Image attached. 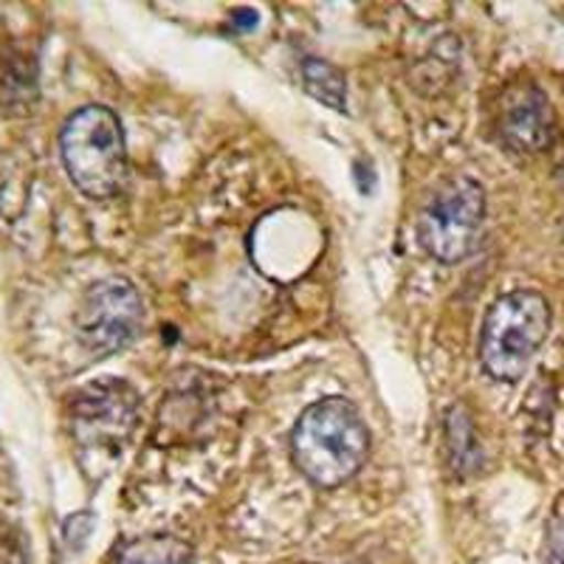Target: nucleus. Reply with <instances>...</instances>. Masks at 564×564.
I'll return each mask as SVG.
<instances>
[{
    "mask_svg": "<svg viewBox=\"0 0 564 564\" xmlns=\"http://www.w3.org/2000/svg\"><path fill=\"white\" fill-rule=\"evenodd\" d=\"M370 455V430L347 398H322L291 432L296 468L319 488H339L359 475Z\"/></svg>",
    "mask_w": 564,
    "mask_h": 564,
    "instance_id": "f257e3e1",
    "label": "nucleus"
},
{
    "mask_svg": "<svg viewBox=\"0 0 564 564\" xmlns=\"http://www.w3.org/2000/svg\"><path fill=\"white\" fill-rule=\"evenodd\" d=\"M68 178L88 198H110L128 181V148L119 116L105 105H88L68 116L59 133Z\"/></svg>",
    "mask_w": 564,
    "mask_h": 564,
    "instance_id": "f03ea898",
    "label": "nucleus"
},
{
    "mask_svg": "<svg viewBox=\"0 0 564 564\" xmlns=\"http://www.w3.org/2000/svg\"><path fill=\"white\" fill-rule=\"evenodd\" d=\"M551 334V305L536 291H511L488 308L480 359L497 381H520Z\"/></svg>",
    "mask_w": 564,
    "mask_h": 564,
    "instance_id": "7ed1b4c3",
    "label": "nucleus"
},
{
    "mask_svg": "<svg viewBox=\"0 0 564 564\" xmlns=\"http://www.w3.org/2000/svg\"><path fill=\"white\" fill-rule=\"evenodd\" d=\"M486 218V193L475 178L455 175L437 186L417 218V240L441 263H460L475 251Z\"/></svg>",
    "mask_w": 564,
    "mask_h": 564,
    "instance_id": "20e7f679",
    "label": "nucleus"
},
{
    "mask_svg": "<svg viewBox=\"0 0 564 564\" xmlns=\"http://www.w3.org/2000/svg\"><path fill=\"white\" fill-rule=\"evenodd\" d=\"M144 308L141 294L124 276L94 282L83 296L77 314V334L90 356H113L139 334Z\"/></svg>",
    "mask_w": 564,
    "mask_h": 564,
    "instance_id": "39448f33",
    "label": "nucleus"
},
{
    "mask_svg": "<svg viewBox=\"0 0 564 564\" xmlns=\"http://www.w3.org/2000/svg\"><path fill=\"white\" fill-rule=\"evenodd\" d=\"M74 432L83 446L116 449L135 423V392L122 381H99L74 398Z\"/></svg>",
    "mask_w": 564,
    "mask_h": 564,
    "instance_id": "423d86ee",
    "label": "nucleus"
},
{
    "mask_svg": "<svg viewBox=\"0 0 564 564\" xmlns=\"http://www.w3.org/2000/svg\"><path fill=\"white\" fill-rule=\"evenodd\" d=\"M500 133L506 144L522 153H539L551 144L556 133V119H553L551 102L536 85H517L502 97Z\"/></svg>",
    "mask_w": 564,
    "mask_h": 564,
    "instance_id": "0eeeda50",
    "label": "nucleus"
},
{
    "mask_svg": "<svg viewBox=\"0 0 564 564\" xmlns=\"http://www.w3.org/2000/svg\"><path fill=\"white\" fill-rule=\"evenodd\" d=\"M116 564H195V547L173 533H148L128 542Z\"/></svg>",
    "mask_w": 564,
    "mask_h": 564,
    "instance_id": "6e6552de",
    "label": "nucleus"
},
{
    "mask_svg": "<svg viewBox=\"0 0 564 564\" xmlns=\"http://www.w3.org/2000/svg\"><path fill=\"white\" fill-rule=\"evenodd\" d=\"M302 85L308 90L316 102L327 105L334 110L347 108V83L336 65L325 63L319 57H308L302 63Z\"/></svg>",
    "mask_w": 564,
    "mask_h": 564,
    "instance_id": "1a4fd4ad",
    "label": "nucleus"
},
{
    "mask_svg": "<svg viewBox=\"0 0 564 564\" xmlns=\"http://www.w3.org/2000/svg\"><path fill=\"white\" fill-rule=\"evenodd\" d=\"M547 562L564 564V520L553 522L551 536H547Z\"/></svg>",
    "mask_w": 564,
    "mask_h": 564,
    "instance_id": "9d476101",
    "label": "nucleus"
},
{
    "mask_svg": "<svg viewBox=\"0 0 564 564\" xmlns=\"http://www.w3.org/2000/svg\"><path fill=\"white\" fill-rule=\"evenodd\" d=\"M235 23H238L240 29L257 26V12H251V9H238V12H235Z\"/></svg>",
    "mask_w": 564,
    "mask_h": 564,
    "instance_id": "9b49d317",
    "label": "nucleus"
}]
</instances>
